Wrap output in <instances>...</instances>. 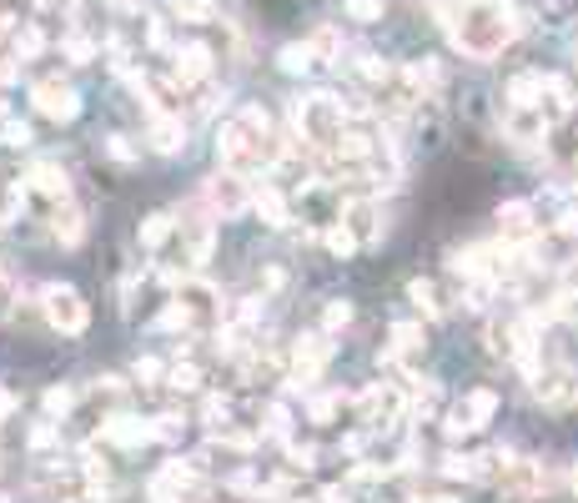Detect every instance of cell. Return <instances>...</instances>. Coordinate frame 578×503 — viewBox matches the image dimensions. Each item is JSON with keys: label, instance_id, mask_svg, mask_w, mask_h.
<instances>
[{"label": "cell", "instance_id": "1", "mask_svg": "<svg viewBox=\"0 0 578 503\" xmlns=\"http://www.w3.org/2000/svg\"><path fill=\"white\" fill-rule=\"evenodd\" d=\"M453 45L473 61H493L513 35L524 31V11L513 0H458L453 6Z\"/></svg>", "mask_w": 578, "mask_h": 503}, {"label": "cell", "instance_id": "2", "mask_svg": "<svg viewBox=\"0 0 578 503\" xmlns=\"http://www.w3.org/2000/svg\"><path fill=\"white\" fill-rule=\"evenodd\" d=\"M277 152H282V142H272V121L262 106H241L217 132V156L227 172L251 176L262 166H277Z\"/></svg>", "mask_w": 578, "mask_h": 503}, {"label": "cell", "instance_id": "3", "mask_svg": "<svg viewBox=\"0 0 578 503\" xmlns=\"http://www.w3.org/2000/svg\"><path fill=\"white\" fill-rule=\"evenodd\" d=\"M292 121H297V142H307L312 152H332V142L342 136L348 116H342V101L332 91H312L292 106Z\"/></svg>", "mask_w": 578, "mask_h": 503}, {"label": "cell", "instance_id": "4", "mask_svg": "<svg viewBox=\"0 0 578 503\" xmlns=\"http://www.w3.org/2000/svg\"><path fill=\"white\" fill-rule=\"evenodd\" d=\"M41 318H45V328H55V332H66V338H76V332H86L91 307H86V297H81L76 287H66V283H45V287H41Z\"/></svg>", "mask_w": 578, "mask_h": 503}, {"label": "cell", "instance_id": "5", "mask_svg": "<svg viewBox=\"0 0 578 503\" xmlns=\"http://www.w3.org/2000/svg\"><path fill=\"white\" fill-rule=\"evenodd\" d=\"M202 207L211 212L217 222H231L241 212H251V182L241 172H217L202 182Z\"/></svg>", "mask_w": 578, "mask_h": 503}, {"label": "cell", "instance_id": "6", "mask_svg": "<svg viewBox=\"0 0 578 503\" xmlns=\"http://www.w3.org/2000/svg\"><path fill=\"white\" fill-rule=\"evenodd\" d=\"M21 202H31V207H41L45 217H51L61 202H71L66 172H61L55 162H35L31 172H25V182H21Z\"/></svg>", "mask_w": 578, "mask_h": 503}, {"label": "cell", "instance_id": "7", "mask_svg": "<svg viewBox=\"0 0 578 503\" xmlns=\"http://www.w3.org/2000/svg\"><path fill=\"white\" fill-rule=\"evenodd\" d=\"M176 292H172V302L182 307L186 312V322H192V328H211V322L221 318V297H217V287L211 283H202V277H176Z\"/></svg>", "mask_w": 578, "mask_h": 503}, {"label": "cell", "instance_id": "8", "mask_svg": "<svg viewBox=\"0 0 578 503\" xmlns=\"http://www.w3.org/2000/svg\"><path fill=\"white\" fill-rule=\"evenodd\" d=\"M493 418H498V393H493V388H473V393L447 413L443 428H447V438H468V433H483Z\"/></svg>", "mask_w": 578, "mask_h": 503}, {"label": "cell", "instance_id": "9", "mask_svg": "<svg viewBox=\"0 0 578 503\" xmlns=\"http://www.w3.org/2000/svg\"><path fill=\"white\" fill-rule=\"evenodd\" d=\"M31 101H35V111H41L45 121H76L81 116V91L71 86V81H61V76H45V81H35L31 86Z\"/></svg>", "mask_w": 578, "mask_h": 503}, {"label": "cell", "instance_id": "10", "mask_svg": "<svg viewBox=\"0 0 578 503\" xmlns=\"http://www.w3.org/2000/svg\"><path fill=\"white\" fill-rule=\"evenodd\" d=\"M152 499L156 503H197L202 499V469L197 463H166L152 479Z\"/></svg>", "mask_w": 578, "mask_h": 503}, {"label": "cell", "instance_id": "11", "mask_svg": "<svg viewBox=\"0 0 578 503\" xmlns=\"http://www.w3.org/2000/svg\"><path fill=\"white\" fill-rule=\"evenodd\" d=\"M342 227L352 232V242H358V247H372V242L382 237V202L378 197L342 202Z\"/></svg>", "mask_w": 578, "mask_h": 503}, {"label": "cell", "instance_id": "12", "mask_svg": "<svg viewBox=\"0 0 578 503\" xmlns=\"http://www.w3.org/2000/svg\"><path fill=\"white\" fill-rule=\"evenodd\" d=\"M534 398L544 408H568L578 398V378L564 368V362H554V368H534Z\"/></svg>", "mask_w": 578, "mask_h": 503}, {"label": "cell", "instance_id": "13", "mask_svg": "<svg viewBox=\"0 0 578 503\" xmlns=\"http://www.w3.org/2000/svg\"><path fill=\"white\" fill-rule=\"evenodd\" d=\"M211 45H202V41H192V45H176V66H172V81L182 91H192V86H202V81H211Z\"/></svg>", "mask_w": 578, "mask_h": 503}, {"label": "cell", "instance_id": "14", "mask_svg": "<svg viewBox=\"0 0 578 503\" xmlns=\"http://www.w3.org/2000/svg\"><path fill=\"white\" fill-rule=\"evenodd\" d=\"M328 358H332L328 332H307V338H297V348H292V383H312L317 372L328 368Z\"/></svg>", "mask_w": 578, "mask_h": 503}, {"label": "cell", "instance_id": "15", "mask_svg": "<svg viewBox=\"0 0 578 503\" xmlns=\"http://www.w3.org/2000/svg\"><path fill=\"white\" fill-rule=\"evenodd\" d=\"M498 489L508 493V499H518V503H528V499H538V493L548 489V479H544V469H538L534 459H508V469H503V479H498Z\"/></svg>", "mask_w": 578, "mask_h": 503}, {"label": "cell", "instance_id": "16", "mask_svg": "<svg viewBox=\"0 0 578 503\" xmlns=\"http://www.w3.org/2000/svg\"><path fill=\"white\" fill-rule=\"evenodd\" d=\"M398 413H403V393H398V388H388V383L368 388V393L358 398V423H368V428L393 423Z\"/></svg>", "mask_w": 578, "mask_h": 503}, {"label": "cell", "instance_id": "17", "mask_svg": "<svg viewBox=\"0 0 578 503\" xmlns=\"http://www.w3.org/2000/svg\"><path fill=\"white\" fill-rule=\"evenodd\" d=\"M101 438L116 443V449H142V443H156V423H142V418H126V413H111L101 423Z\"/></svg>", "mask_w": 578, "mask_h": 503}, {"label": "cell", "instance_id": "18", "mask_svg": "<svg viewBox=\"0 0 578 503\" xmlns=\"http://www.w3.org/2000/svg\"><path fill=\"white\" fill-rule=\"evenodd\" d=\"M498 232H503V242H534L538 237L534 202H503L498 207Z\"/></svg>", "mask_w": 578, "mask_h": 503}, {"label": "cell", "instance_id": "19", "mask_svg": "<svg viewBox=\"0 0 578 503\" xmlns=\"http://www.w3.org/2000/svg\"><path fill=\"white\" fill-rule=\"evenodd\" d=\"M251 212H257L267 227H287V197H282V186H272V182L251 186Z\"/></svg>", "mask_w": 578, "mask_h": 503}, {"label": "cell", "instance_id": "20", "mask_svg": "<svg viewBox=\"0 0 578 503\" xmlns=\"http://www.w3.org/2000/svg\"><path fill=\"white\" fill-rule=\"evenodd\" d=\"M45 222H51V237L61 242V247H76V242L86 237V217H81V207H71V202H61Z\"/></svg>", "mask_w": 578, "mask_h": 503}, {"label": "cell", "instance_id": "21", "mask_svg": "<svg viewBox=\"0 0 578 503\" xmlns=\"http://www.w3.org/2000/svg\"><path fill=\"white\" fill-rule=\"evenodd\" d=\"M407 297H413L417 312H427V318H447V292L433 277H413V283H407Z\"/></svg>", "mask_w": 578, "mask_h": 503}, {"label": "cell", "instance_id": "22", "mask_svg": "<svg viewBox=\"0 0 578 503\" xmlns=\"http://www.w3.org/2000/svg\"><path fill=\"white\" fill-rule=\"evenodd\" d=\"M152 146L156 152H182L186 146V126H182V116H152Z\"/></svg>", "mask_w": 578, "mask_h": 503}, {"label": "cell", "instance_id": "23", "mask_svg": "<svg viewBox=\"0 0 578 503\" xmlns=\"http://www.w3.org/2000/svg\"><path fill=\"white\" fill-rule=\"evenodd\" d=\"M172 232H176V217H172V212H152V217L142 222V232H136V237H142L146 252H162L166 242H172Z\"/></svg>", "mask_w": 578, "mask_h": 503}, {"label": "cell", "instance_id": "24", "mask_svg": "<svg viewBox=\"0 0 578 503\" xmlns=\"http://www.w3.org/2000/svg\"><path fill=\"white\" fill-rule=\"evenodd\" d=\"M417 352H423V322H398V328H393V348H388V362L417 358Z\"/></svg>", "mask_w": 578, "mask_h": 503}, {"label": "cell", "instance_id": "25", "mask_svg": "<svg viewBox=\"0 0 578 503\" xmlns=\"http://www.w3.org/2000/svg\"><path fill=\"white\" fill-rule=\"evenodd\" d=\"M538 96H544V71H524L508 81V106H538Z\"/></svg>", "mask_w": 578, "mask_h": 503}, {"label": "cell", "instance_id": "26", "mask_svg": "<svg viewBox=\"0 0 578 503\" xmlns=\"http://www.w3.org/2000/svg\"><path fill=\"white\" fill-rule=\"evenodd\" d=\"M277 66L287 71V76H307V71L317 66V55H312V45H282V55H277Z\"/></svg>", "mask_w": 578, "mask_h": 503}, {"label": "cell", "instance_id": "27", "mask_svg": "<svg viewBox=\"0 0 578 503\" xmlns=\"http://www.w3.org/2000/svg\"><path fill=\"white\" fill-rule=\"evenodd\" d=\"M41 45H45V35H41V25H31V21H25L21 31L11 35V51L21 55V61H31V55H41Z\"/></svg>", "mask_w": 578, "mask_h": 503}, {"label": "cell", "instance_id": "28", "mask_svg": "<svg viewBox=\"0 0 578 503\" xmlns=\"http://www.w3.org/2000/svg\"><path fill=\"white\" fill-rule=\"evenodd\" d=\"M166 383H172L176 393H197V388H202V368H197V362H176V368H166Z\"/></svg>", "mask_w": 578, "mask_h": 503}, {"label": "cell", "instance_id": "29", "mask_svg": "<svg viewBox=\"0 0 578 503\" xmlns=\"http://www.w3.org/2000/svg\"><path fill=\"white\" fill-rule=\"evenodd\" d=\"M16 302H21V287H16V277L0 267V322H11Z\"/></svg>", "mask_w": 578, "mask_h": 503}, {"label": "cell", "instance_id": "30", "mask_svg": "<svg viewBox=\"0 0 578 503\" xmlns=\"http://www.w3.org/2000/svg\"><path fill=\"white\" fill-rule=\"evenodd\" d=\"M307 45H312V55H317V61H338V55H342V41H338V31H317Z\"/></svg>", "mask_w": 578, "mask_h": 503}, {"label": "cell", "instance_id": "31", "mask_svg": "<svg viewBox=\"0 0 578 503\" xmlns=\"http://www.w3.org/2000/svg\"><path fill=\"white\" fill-rule=\"evenodd\" d=\"M342 11H348L352 21L372 25V21H382V0H342Z\"/></svg>", "mask_w": 578, "mask_h": 503}, {"label": "cell", "instance_id": "32", "mask_svg": "<svg viewBox=\"0 0 578 503\" xmlns=\"http://www.w3.org/2000/svg\"><path fill=\"white\" fill-rule=\"evenodd\" d=\"M322 242H328V247L338 252V257H352V252H358V242H352V232L342 227V222H338V227H328V232H322Z\"/></svg>", "mask_w": 578, "mask_h": 503}, {"label": "cell", "instance_id": "33", "mask_svg": "<svg viewBox=\"0 0 578 503\" xmlns=\"http://www.w3.org/2000/svg\"><path fill=\"white\" fill-rule=\"evenodd\" d=\"M71 408H76V393H71V388H51V393H45V413L51 418H66Z\"/></svg>", "mask_w": 578, "mask_h": 503}, {"label": "cell", "instance_id": "34", "mask_svg": "<svg viewBox=\"0 0 578 503\" xmlns=\"http://www.w3.org/2000/svg\"><path fill=\"white\" fill-rule=\"evenodd\" d=\"M0 146H11V152H25V146H31V126H21V121H6V132H0Z\"/></svg>", "mask_w": 578, "mask_h": 503}, {"label": "cell", "instance_id": "35", "mask_svg": "<svg viewBox=\"0 0 578 503\" xmlns=\"http://www.w3.org/2000/svg\"><path fill=\"white\" fill-rule=\"evenodd\" d=\"M348 403V398L342 393H328V398H317L312 403V423H332V418H338V408Z\"/></svg>", "mask_w": 578, "mask_h": 503}, {"label": "cell", "instance_id": "36", "mask_svg": "<svg viewBox=\"0 0 578 503\" xmlns=\"http://www.w3.org/2000/svg\"><path fill=\"white\" fill-rule=\"evenodd\" d=\"M352 322V307L348 302H328V312H322V332H338Z\"/></svg>", "mask_w": 578, "mask_h": 503}, {"label": "cell", "instance_id": "37", "mask_svg": "<svg viewBox=\"0 0 578 503\" xmlns=\"http://www.w3.org/2000/svg\"><path fill=\"white\" fill-rule=\"evenodd\" d=\"M162 378H166V368H162L156 358H142V362H136V383H142V388H156Z\"/></svg>", "mask_w": 578, "mask_h": 503}, {"label": "cell", "instance_id": "38", "mask_svg": "<svg viewBox=\"0 0 578 503\" xmlns=\"http://www.w3.org/2000/svg\"><path fill=\"white\" fill-rule=\"evenodd\" d=\"M443 473H447V479H468L473 483V459H468V453H447Z\"/></svg>", "mask_w": 578, "mask_h": 503}, {"label": "cell", "instance_id": "39", "mask_svg": "<svg viewBox=\"0 0 578 503\" xmlns=\"http://www.w3.org/2000/svg\"><path fill=\"white\" fill-rule=\"evenodd\" d=\"M287 459H292V469H312L317 449H312V443H287Z\"/></svg>", "mask_w": 578, "mask_h": 503}, {"label": "cell", "instance_id": "40", "mask_svg": "<svg viewBox=\"0 0 578 503\" xmlns=\"http://www.w3.org/2000/svg\"><path fill=\"white\" fill-rule=\"evenodd\" d=\"M267 433H272V438H287V408H282V403H267Z\"/></svg>", "mask_w": 578, "mask_h": 503}, {"label": "cell", "instance_id": "41", "mask_svg": "<svg viewBox=\"0 0 578 503\" xmlns=\"http://www.w3.org/2000/svg\"><path fill=\"white\" fill-rule=\"evenodd\" d=\"M11 413V393H6V388H0V418Z\"/></svg>", "mask_w": 578, "mask_h": 503}, {"label": "cell", "instance_id": "42", "mask_svg": "<svg viewBox=\"0 0 578 503\" xmlns=\"http://www.w3.org/2000/svg\"><path fill=\"white\" fill-rule=\"evenodd\" d=\"M417 503H458V499H447V493H433V499H417Z\"/></svg>", "mask_w": 578, "mask_h": 503}, {"label": "cell", "instance_id": "43", "mask_svg": "<svg viewBox=\"0 0 578 503\" xmlns=\"http://www.w3.org/2000/svg\"><path fill=\"white\" fill-rule=\"evenodd\" d=\"M6 116H11V106H6V101H0V121H6Z\"/></svg>", "mask_w": 578, "mask_h": 503}, {"label": "cell", "instance_id": "44", "mask_svg": "<svg viewBox=\"0 0 578 503\" xmlns=\"http://www.w3.org/2000/svg\"><path fill=\"white\" fill-rule=\"evenodd\" d=\"M574 493H578V463H574Z\"/></svg>", "mask_w": 578, "mask_h": 503}, {"label": "cell", "instance_id": "45", "mask_svg": "<svg viewBox=\"0 0 578 503\" xmlns=\"http://www.w3.org/2000/svg\"><path fill=\"white\" fill-rule=\"evenodd\" d=\"M574 318H578V302H574Z\"/></svg>", "mask_w": 578, "mask_h": 503}]
</instances>
